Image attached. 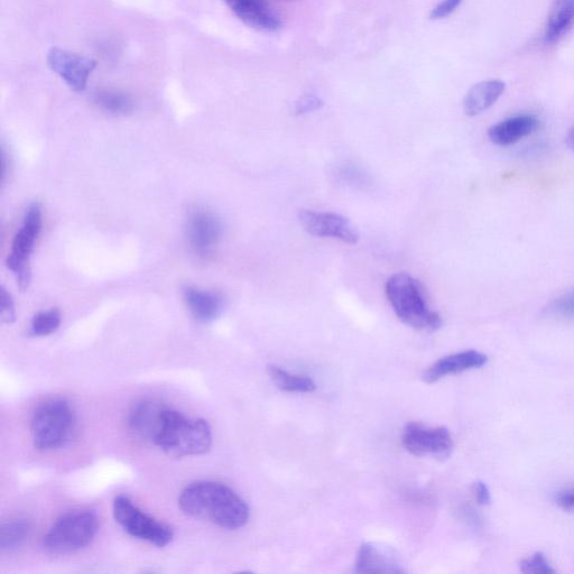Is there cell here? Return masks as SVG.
<instances>
[{
    "label": "cell",
    "instance_id": "obj_28",
    "mask_svg": "<svg viewBox=\"0 0 574 574\" xmlns=\"http://www.w3.org/2000/svg\"><path fill=\"white\" fill-rule=\"evenodd\" d=\"M472 493H474L479 505H489L490 502H492V495H490V490L484 481H476V483L472 485Z\"/></svg>",
    "mask_w": 574,
    "mask_h": 574
},
{
    "label": "cell",
    "instance_id": "obj_14",
    "mask_svg": "<svg viewBox=\"0 0 574 574\" xmlns=\"http://www.w3.org/2000/svg\"><path fill=\"white\" fill-rule=\"evenodd\" d=\"M488 357L477 350H466L441 358L434 363L423 375L425 383L434 384L440 379L468 370L478 369L487 364Z\"/></svg>",
    "mask_w": 574,
    "mask_h": 574
},
{
    "label": "cell",
    "instance_id": "obj_25",
    "mask_svg": "<svg viewBox=\"0 0 574 574\" xmlns=\"http://www.w3.org/2000/svg\"><path fill=\"white\" fill-rule=\"evenodd\" d=\"M521 571L523 573L533 574H552L555 570L552 568L551 563L545 558L541 552H536L531 557L526 558L521 563Z\"/></svg>",
    "mask_w": 574,
    "mask_h": 574
},
{
    "label": "cell",
    "instance_id": "obj_7",
    "mask_svg": "<svg viewBox=\"0 0 574 574\" xmlns=\"http://www.w3.org/2000/svg\"><path fill=\"white\" fill-rule=\"evenodd\" d=\"M43 226L42 209L37 203L27 210L24 224L16 234L12 252L7 258V267L15 277L22 291L29 289L32 280L31 256Z\"/></svg>",
    "mask_w": 574,
    "mask_h": 574
},
{
    "label": "cell",
    "instance_id": "obj_17",
    "mask_svg": "<svg viewBox=\"0 0 574 574\" xmlns=\"http://www.w3.org/2000/svg\"><path fill=\"white\" fill-rule=\"evenodd\" d=\"M184 302L192 317L201 323L215 321L224 308V301L218 293L202 291L192 286L184 290Z\"/></svg>",
    "mask_w": 574,
    "mask_h": 574
},
{
    "label": "cell",
    "instance_id": "obj_26",
    "mask_svg": "<svg viewBox=\"0 0 574 574\" xmlns=\"http://www.w3.org/2000/svg\"><path fill=\"white\" fill-rule=\"evenodd\" d=\"M462 0H442V2L435 6L430 13V18L432 21L443 20L450 16L456 9L460 6Z\"/></svg>",
    "mask_w": 574,
    "mask_h": 574
},
{
    "label": "cell",
    "instance_id": "obj_3",
    "mask_svg": "<svg viewBox=\"0 0 574 574\" xmlns=\"http://www.w3.org/2000/svg\"><path fill=\"white\" fill-rule=\"evenodd\" d=\"M386 295L394 312L406 326L419 331H437L442 326L438 312L429 308L423 287L409 274L397 273L386 283Z\"/></svg>",
    "mask_w": 574,
    "mask_h": 574
},
{
    "label": "cell",
    "instance_id": "obj_20",
    "mask_svg": "<svg viewBox=\"0 0 574 574\" xmlns=\"http://www.w3.org/2000/svg\"><path fill=\"white\" fill-rule=\"evenodd\" d=\"M267 372L274 384L282 391L290 393H312L317 390L316 383L308 376L292 374L282 367L275 365L268 366Z\"/></svg>",
    "mask_w": 574,
    "mask_h": 574
},
{
    "label": "cell",
    "instance_id": "obj_24",
    "mask_svg": "<svg viewBox=\"0 0 574 574\" xmlns=\"http://www.w3.org/2000/svg\"><path fill=\"white\" fill-rule=\"evenodd\" d=\"M553 317L563 320H574V291L563 294L554 300L548 308Z\"/></svg>",
    "mask_w": 574,
    "mask_h": 574
},
{
    "label": "cell",
    "instance_id": "obj_19",
    "mask_svg": "<svg viewBox=\"0 0 574 574\" xmlns=\"http://www.w3.org/2000/svg\"><path fill=\"white\" fill-rule=\"evenodd\" d=\"M574 23V0H554L546 22L545 40L558 42L571 29Z\"/></svg>",
    "mask_w": 574,
    "mask_h": 574
},
{
    "label": "cell",
    "instance_id": "obj_29",
    "mask_svg": "<svg viewBox=\"0 0 574 574\" xmlns=\"http://www.w3.org/2000/svg\"><path fill=\"white\" fill-rule=\"evenodd\" d=\"M557 504L568 513H574V488L563 490L555 498Z\"/></svg>",
    "mask_w": 574,
    "mask_h": 574
},
{
    "label": "cell",
    "instance_id": "obj_16",
    "mask_svg": "<svg viewBox=\"0 0 574 574\" xmlns=\"http://www.w3.org/2000/svg\"><path fill=\"white\" fill-rule=\"evenodd\" d=\"M356 572L403 573L404 570L391 550L383 549L373 543H364L357 554Z\"/></svg>",
    "mask_w": 574,
    "mask_h": 574
},
{
    "label": "cell",
    "instance_id": "obj_30",
    "mask_svg": "<svg viewBox=\"0 0 574 574\" xmlns=\"http://www.w3.org/2000/svg\"><path fill=\"white\" fill-rule=\"evenodd\" d=\"M322 103L320 99L314 97H305L296 105V114L310 113V111L320 109Z\"/></svg>",
    "mask_w": 574,
    "mask_h": 574
},
{
    "label": "cell",
    "instance_id": "obj_15",
    "mask_svg": "<svg viewBox=\"0 0 574 574\" xmlns=\"http://www.w3.org/2000/svg\"><path fill=\"white\" fill-rule=\"evenodd\" d=\"M539 120L532 115L515 116L489 128L488 137L495 145L511 146L533 134Z\"/></svg>",
    "mask_w": 574,
    "mask_h": 574
},
{
    "label": "cell",
    "instance_id": "obj_13",
    "mask_svg": "<svg viewBox=\"0 0 574 574\" xmlns=\"http://www.w3.org/2000/svg\"><path fill=\"white\" fill-rule=\"evenodd\" d=\"M165 409L166 406L155 401L145 400L136 403L127 416L129 431L135 435V438L154 444Z\"/></svg>",
    "mask_w": 574,
    "mask_h": 574
},
{
    "label": "cell",
    "instance_id": "obj_12",
    "mask_svg": "<svg viewBox=\"0 0 574 574\" xmlns=\"http://www.w3.org/2000/svg\"><path fill=\"white\" fill-rule=\"evenodd\" d=\"M240 21L252 29L262 32H276L282 29V22L264 0H224Z\"/></svg>",
    "mask_w": 574,
    "mask_h": 574
},
{
    "label": "cell",
    "instance_id": "obj_21",
    "mask_svg": "<svg viewBox=\"0 0 574 574\" xmlns=\"http://www.w3.org/2000/svg\"><path fill=\"white\" fill-rule=\"evenodd\" d=\"M31 523L25 518H14L2 525L0 530V549L2 552L16 551L29 538Z\"/></svg>",
    "mask_w": 574,
    "mask_h": 574
},
{
    "label": "cell",
    "instance_id": "obj_5",
    "mask_svg": "<svg viewBox=\"0 0 574 574\" xmlns=\"http://www.w3.org/2000/svg\"><path fill=\"white\" fill-rule=\"evenodd\" d=\"M98 517L88 509H77L61 515L44 538V548L55 555L76 553L85 549L98 532Z\"/></svg>",
    "mask_w": 574,
    "mask_h": 574
},
{
    "label": "cell",
    "instance_id": "obj_4",
    "mask_svg": "<svg viewBox=\"0 0 574 574\" xmlns=\"http://www.w3.org/2000/svg\"><path fill=\"white\" fill-rule=\"evenodd\" d=\"M76 415L67 401L53 398L36 407L31 420L34 447L41 451L59 449L71 440Z\"/></svg>",
    "mask_w": 574,
    "mask_h": 574
},
{
    "label": "cell",
    "instance_id": "obj_18",
    "mask_svg": "<svg viewBox=\"0 0 574 574\" xmlns=\"http://www.w3.org/2000/svg\"><path fill=\"white\" fill-rule=\"evenodd\" d=\"M506 85L502 80H487L472 87L464 99V111L469 117L483 114L504 94Z\"/></svg>",
    "mask_w": 574,
    "mask_h": 574
},
{
    "label": "cell",
    "instance_id": "obj_10",
    "mask_svg": "<svg viewBox=\"0 0 574 574\" xmlns=\"http://www.w3.org/2000/svg\"><path fill=\"white\" fill-rule=\"evenodd\" d=\"M299 219L304 230L312 236L335 238L349 245L359 242L357 227L348 218L335 212L302 210Z\"/></svg>",
    "mask_w": 574,
    "mask_h": 574
},
{
    "label": "cell",
    "instance_id": "obj_31",
    "mask_svg": "<svg viewBox=\"0 0 574 574\" xmlns=\"http://www.w3.org/2000/svg\"><path fill=\"white\" fill-rule=\"evenodd\" d=\"M567 145L572 152H574V127H572L567 135Z\"/></svg>",
    "mask_w": 574,
    "mask_h": 574
},
{
    "label": "cell",
    "instance_id": "obj_11",
    "mask_svg": "<svg viewBox=\"0 0 574 574\" xmlns=\"http://www.w3.org/2000/svg\"><path fill=\"white\" fill-rule=\"evenodd\" d=\"M46 61L50 69L57 73L71 90L77 92L87 88L89 78L97 68L96 60L61 48H52Z\"/></svg>",
    "mask_w": 574,
    "mask_h": 574
},
{
    "label": "cell",
    "instance_id": "obj_1",
    "mask_svg": "<svg viewBox=\"0 0 574 574\" xmlns=\"http://www.w3.org/2000/svg\"><path fill=\"white\" fill-rule=\"evenodd\" d=\"M179 506L184 514L238 530L249 520V507L233 489L218 481L201 480L182 490Z\"/></svg>",
    "mask_w": 574,
    "mask_h": 574
},
{
    "label": "cell",
    "instance_id": "obj_6",
    "mask_svg": "<svg viewBox=\"0 0 574 574\" xmlns=\"http://www.w3.org/2000/svg\"><path fill=\"white\" fill-rule=\"evenodd\" d=\"M113 512L116 522L133 538L151 543L157 548H164L173 540L174 533L169 525L144 513L125 495L115 498Z\"/></svg>",
    "mask_w": 574,
    "mask_h": 574
},
{
    "label": "cell",
    "instance_id": "obj_23",
    "mask_svg": "<svg viewBox=\"0 0 574 574\" xmlns=\"http://www.w3.org/2000/svg\"><path fill=\"white\" fill-rule=\"evenodd\" d=\"M61 324V313L58 309H51L37 313L34 317L30 335L33 337H46L57 331Z\"/></svg>",
    "mask_w": 574,
    "mask_h": 574
},
{
    "label": "cell",
    "instance_id": "obj_27",
    "mask_svg": "<svg viewBox=\"0 0 574 574\" xmlns=\"http://www.w3.org/2000/svg\"><path fill=\"white\" fill-rule=\"evenodd\" d=\"M16 320L15 304L12 295L3 287L2 289V321L6 324H13Z\"/></svg>",
    "mask_w": 574,
    "mask_h": 574
},
{
    "label": "cell",
    "instance_id": "obj_22",
    "mask_svg": "<svg viewBox=\"0 0 574 574\" xmlns=\"http://www.w3.org/2000/svg\"><path fill=\"white\" fill-rule=\"evenodd\" d=\"M94 101L100 109L114 115H127L134 108L132 97L117 90H99L94 96Z\"/></svg>",
    "mask_w": 574,
    "mask_h": 574
},
{
    "label": "cell",
    "instance_id": "obj_9",
    "mask_svg": "<svg viewBox=\"0 0 574 574\" xmlns=\"http://www.w3.org/2000/svg\"><path fill=\"white\" fill-rule=\"evenodd\" d=\"M402 442L404 448L415 457L446 459L453 451L452 435L444 427L427 428L419 423L407 424Z\"/></svg>",
    "mask_w": 574,
    "mask_h": 574
},
{
    "label": "cell",
    "instance_id": "obj_8",
    "mask_svg": "<svg viewBox=\"0 0 574 574\" xmlns=\"http://www.w3.org/2000/svg\"><path fill=\"white\" fill-rule=\"evenodd\" d=\"M222 235L219 218L205 208L196 207L189 211L187 239L191 252L200 261L214 257Z\"/></svg>",
    "mask_w": 574,
    "mask_h": 574
},
{
    "label": "cell",
    "instance_id": "obj_2",
    "mask_svg": "<svg viewBox=\"0 0 574 574\" xmlns=\"http://www.w3.org/2000/svg\"><path fill=\"white\" fill-rule=\"evenodd\" d=\"M154 444L172 458L205 455L212 444L211 428L205 420L166 407Z\"/></svg>",
    "mask_w": 574,
    "mask_h": 574
}]
</instances>
